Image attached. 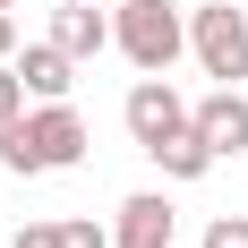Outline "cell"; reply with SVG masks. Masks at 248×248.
Listing matches in <instances>:
<instances>
[{
    "label": "cell",
    "mask_w": 248,
    "mask_h": 248,
    "mask_svg": "<svg viewBox=\"0 0 248 248\" xmlns=\"http://www.w3.org/2000/svg\"><path fill=\"white\" fill-rule=\"evenodd\" d=\"M188 51L214 86H240L248 77V0H205L188 9Z\"/></svg>",
    "instance_id": "3"
},
{
    "label": "cell",
    "mask_w": 248,
    "mask_h": 248,
    "mask_svg": "<svg viewBox=\"0 0 248 248\" xmlns=\"http://www.w3.org/2000/svg\"><path fill=\"white\" fill-rule=\"evenodd\" d=\"M103 9H111V0H103Z\"/></svg>",
    "instance_id": "16"
},
{
    "label": "cell",
    "mask_w": 248,
    "mask_h": 248,
    "mask_svg": "<svg viewBox=\"0 0 248 248\" xmlns=\"http://www.w3.org/2000/svg\"><path fill=\"white\" fill-rule=\"evenodd\" d=\"M197 248H248V214H214Z\"/></svg>",
    "instance_id": "11"
},
{
    "label": "cell",
    "mask_w": 248,
    "mask_h": 248,
    "mask_svg": "<svg viewBox=\"0 0 248 248\" xmlns=\"http://www.w3.org/2000/svg\"><path fill=\"white\" fill-rule=\"evenodd\" d=\"M0 9H17V0H0Z\"/></svg>",
    "instance_id": "15"
},
{
    "label": "cell",
    "mask_w": 248,
    "mask_h": 248,
    "mask_svg": "<svg viewBox=\"0 0 248 248\" xmlns=\"http://www.w3.org/2000/svg\"><path fill=\"white\" fill-rule=\"evenodd\" d=\"M146 154H154V171H163V180H205V171H214V146L197 137V120L171 128V137H163V146H146Z\"/></svg>",
    "instance_id": "9"
},
{
    "label": "cell",
    "mask_w": 248,
    "mask_h": 248,
    "mask_svg": "<svg viewBox=\"0 0 248 248\" xmlns=\"http://www.w3.org/2000/svg\"><path fill=\"white\" fill-rule=\"evenodd\" d=\"M9 69L26 77V94H34V103H60V94L77 86V60L51 43V34H43V43H26V51H9Z\"/></svg>",
    "instance_id": "7"
},
{
    "label": "cell",
    "mask_w": 248,
    "mask_h": 248,
    "mask_svg": "<svg viewBox=\"0 0 248 248\" xmlns=\"http://www.w3.org/2000/svg\"><path fill=\"white\" fill-rule=\"evenodd\" d=\"M60 248H111V231H103L94 214H69V223H60Z\"/></svg>",
    "instance_id": "10"
},
{
    "label": "cell",
    "mask_w": 248,
    "mask_h": 248,
    "mask_svg": "<svg viewBox=\"0 0 248 248\" xmlns=\"http://www.w3.org/2000/svg\"><path fill=\"white\" fill-rule=\"evenodd\" d=\"M111 43L137 77L154 69H180V51H188V9L171 0H111Z\"/></svg>",
    "instance_id": "2"
},
{
    "label": "cell",
    "mask_w": 248,
    "mask_h": 248,
    "mask_svg": "<svg viewBox=\"0 0 248 248\" xmlns=\"http://www.w3.org/2000/svg\"><path fill=\"white\" fill-rule=\"evenodd\" d=\"M188 120H197V137L214 146V163H240V154H248V94H240V86L197 94V103H188Z\"/></svg>",
    "instance_id": "5"
},
{
    "label": "cell",
    "mask_w": 248,
    "mask_h": 248,
    "mask_svg": "<svg viewBox=\"0 0 248 248\" xmlns=\"http://www.w3.org/2000/svg\"><path fill=\"white\" fill-rule=\"evenodd\" d=\"M180 231V205L163 197V188H137V197H120V214H111V248H171Z\"/></svg>",
    "instance_id": "6"
},
{
    "label": "cell",
    "mask_w": 248,
    "mask_h": 248,
    "mask_svg": "<svg viewBox=\"0 0 248 248\" xmlns=\"http://www.w3.org/2000/svg\"><path fill=\"white\" fill-rule=\"evenodd\" d=\"M26 103H34V94H26V77H17V69H9V60H0V128L17 120Z\"/></svg>",
    "instance_id": "12"
},
{
    "label": "cell",
    "mask_w": 248,
    "mask_h": 248,
    "mask_svg": "<svg viewBox=\"0 0 248 248\" xmlns=\"http://www.w3.org/2000/svg\"><path fill=\"white\" fill-rule=\"evenodd\" d=\"M51 43L69 51V60L111 51V17H103V0H69V9H51Z\"/></svg>",
    "instance_id": "8"
},
{
    "label": "cell",
    "mask_w": 248,
    "mask_h": 248,
    "mask_svg": "<svg viewBox=\"0 0 248 248\" xmlns=\"http://www.w3.org/2000/svg\"><path fill=\"white\" fill-rule=\"evenodd\" d=\"M9 51H17V17L0 9V60H9Z\"/></svg>",
    "instance_id": "14"
},
{
    "label": "cell",
    "mask_w": 248,
    "mask_h": 248,
    "mask_svg": "<svg viewBox=\"0 0 248 248\" xmlns=\"http://www.w3.org/2000/svg\"><path fill=\"white\" fill-rule=\"evenodd\" d=\"M9 248H60V223H26V231H17Z\"/></svg>",
    "instance_id": "13"
},
{
    "label": "cell",
    "mask_w": 248,
    "mask_h": 248,
    "mask_svg": "<svg viewBox=\"0 0 248 248\" xmlns=\"http://www.w3.org/2000/svg\"><path fill=\"white\" fill-rule=\"evenodd\" d=\"M0 163L17 180H43V171H77L86 163V120H77V103H26L17 120L0 128Z\"/></svg>",
    "instance_id": "1"
},
{
    "label": "cell",
    "mask_w": 248,
    "mask_h": 248,
    "mask_svg": "<svg viewBox=\"0 0 248 248\" xmlns=\"http://www.w3.org/2000/svg\"><path fill=\"white\" fill-rule=\"evenodd\" d=\"M120 120H128V137H137V154H146V146H163L171 128H188V94L171 86V69H154V77H137V86H128Z\"/></svg>",
    "instance_id": "4"
}]
</instances>
